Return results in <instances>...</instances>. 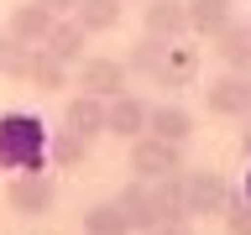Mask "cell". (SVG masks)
Here are the masks:
<instances>
[{"mask_svg": "<svg viewBox=\"0 0 251 235\" xmlns=\"http://www.w3.org/2000/svg\"><path fill=\"white\" fill-rule=\"evenodd\" d=\"M47 167V125L31 110L0 115V172H42Z\"/></svg>", "mask_w": 251, "mask_h": 235, "instance_id": "1", "label": "cell"}, {"mask_svg": "<svg viewBox=\"0 0 251 235\" xmlns=\"http://www.w3.org/2000/svg\"><path fill=\"white\" fill-rule=\"evenodd\" d=\"M5 204H11L16 214H26V219L52 214V204H58V178H52V167H42V172H11Z\"/></svg>", "mask_w": 251, "mask_h": 235, "instance_id": "2", "label": "cell"}, {"mask_svg": "<svg viewBox=\"0 0 251 235\" xmlns=\"http://www.w3.org/2000/svg\"><path fill=\"white\" fill-rule=\"evenodd\" d=\"M131 178H141V183H157V178H168V172H183V146H173V141L162 136H131Z\"/></svg>", "mask_w": 251, "mask_h": 235, "instance_id": "3", "label": "cell"}, {"mask_svg": "<svg viewBox=\"0 0 251 235\" xmlns=\"http://www.w3.org/2000/svg\"><path fill=\"white\" fill-rule=\"evenodd\" d=\"M204 94V110L215 115V120H251V73H225L209 78V89Z\"/></svg>", "mask_w": 251, "mask_h": 235, "instance_id": "4", "label": "cell"}, {"mask_svg": "<svg viewBox=\"0 0 251 235\" xmlns=\"http://www.w3.org/2000/svg\"><path fill=\"white\" fill-rule=\"evenodd\" d=\"M199 68H204V52L178 37V42L162 47V58H157V68L147 78H152L157 89H194V84H199Z\"/></svg>", "mask_w": 251, "mask_h": 235, "instance_id": "5", "label": "cell"}, {"mask_svg": "<svg viewBox=\"0 0 251 235\" xmlns=\"http://www.w3.org/2000/svg\"><path fill=\"white\" fill-rule=\"evenodd\" d=\"M183 193H188V219H209V214H225L230 183L204 167V172H183Z\"/></svg>", "mask_w": 251, "mask_h": 235, "instance_id": "6", "label": "cell"}, {"mask_svg": "<svg viewBox=\"0 0 251 235\" xmlns=\"http://www.w3.org/2000/svg\"><path fill=\"white\" fill-rule=\"evenodd\" d=\"M147 99L141 94H131V89H121V94H110L105 99V136H121V141H131V136H141L147 131Z\"/></svg>", "mask_w": 251, "mask_h": 235, "instance_id": "7", "label": "cell"}, {"mask_svg": "<svg viewBox=\"0 0 251 235\" xmlns=\"http://www.w3.org/2000/svg\"><path fill=\"white\" fill-rule=\"evenodd\" d=\"M141 31L162 42L188 37V0H141Z\"/></svg>", "mask_w": 251, "mask_h": 235, "instance_id": "8", "label": "cell"}, {"mask_svg": "<svg viewBox=\"0 0 251 235\" xmlns=\"http://www.w3.org/2000/svg\"><path fill=\"white\" fill-rule=\"evenodd\" d=\"M126 78H131V73H126V63H121V58H105V52H89V58L78 63V89L100 94V99L121 94Z\"/></svg>", "mask_w": 251, "mask_h": 235, "instance_id": "9", "label": "cell"}, {"mask_svg": "<svg viewBox=\"0 0 251 235\" xmlns=\"http://www.w3.org/2000/svg\"><path fill=\"white\" fill-rule=\"evenodd\" d=\"M115 209H121L126 230L131 235H147L157 225V209H152V183H141V178H131V183H121V193H115Z\"/></svg>", "mask_w": 251, "mask_h": 235, "instance_id": "10", "label": "cell"}, {"mask_svg": "<svg viewBox=\"0 0 251 235\" xmlns=\"http://www.w3.org/2000/svg\"><path fill=\"white\" fill-rule=\"evenodd\" d=\"M147 136H162L173 146H188L194 141V110H183L178 99H162V105L147 110Z\"/></svg>", "mask_w": 251, "mask_h": 235, "instance_id": "11", "label": "cell"}, {"mask_svg": "<svg viewBox=\"0 0 251 235\" xmlns=\"http://www.w3.org/2000/svg\"><path fill=\"white\" fill-rule=\"evenodd\" d=\"M63 131H74V136L94 141V136H105V99L89 89H78L68 105H63Z\"/></svg>", "mask_w": 251, "mask_h": 235, "instance_id": "12", "label": "cell"}, {"mask_svg": "<svg viewBox=\"0 0 251 235\" xmlns=\"http://www.w3.org/2000/svg\"><path fill=\"white\" fill-rule=\"evenodd\" d=\"M84 42H89V31L78 26L74 16H52V26H47V37L37 47H47L58 63H68V68H78L84 63Z\"/></svg>", "mask_w": 251, "mask_h": 235, "instance_id": "13", "label": "cell"}, {"mask_svg": "<svg viewBox=\"0 0 251 235\" xmlns=\"http://www.w3.org/2000/svg\"><path fill=\"white\" fill-rule=\"evenodd\" d=\"M152 209L157 225H188V193H183V172H168L152 183Z\"/></svg>", "mask_w": 251, "mask_h": 235, "instance_id": "14", "label": "cell"}, {"mask_svg": "<svg viewBox=\"0 0 251 235\" xmlns=\"http://www.w3.org/2000/svg\"><path fill=\"white\" fill-rule=\"evenodd\" d=\"M215 42V58L230 68V73H251V21H230V26L209 37Z\"/></svg>", "mask_w": 251, "mask_h": 235, "instance_id": "15", "label": "cell"}, {"mask_svg": "<svg viewBox=\"0 0 251 235\" xmlns=\"http://www.w3.org/2000/svg\"><path fill=\"white\" fill-rule=\"evenodd\" d=\"M47 26H52V11H47V5H37V0L11 5V16H5V37H16V42H26V47L42 42Z\"/></svg>", "mask_w": 251, "mask_h": 235, "instance_id": "16", "label": "cell"}, {"mask_svg": "<svg viewBox=\"0 0 251 235\" xmlns=\"http://www.w3.org/2000/svg\"><path fill=\"white\" fill-rule=\"evenodd\" d=\"M89 162V141L74 131H47V167L52 172H74Z\"/></svg>", "mask_w": 251, "mask_h": 235, "instance_id": "17", "label": "cell"}, {"mask_svg": "<svg viewBox=\"0 0 251 235\" xmlns=\"http://www.w3.org/2000/svg\"><path fill=\"white\" fill-rule=\"evenodd\" d=\"M230 21H235L230 0H188V31L194 37H220Z\"/></svg>", "mask_w": 251, "mask_h": 235, "instance_id": "18", "label": "cell"}, {"mask_svg": "<svg viewBox=\"0 0 251 235\" xmlns=\"http://www.w3.org/2000/svg\"><path fill=\"white\" fill-rule=\"evenodd\" d=\"M68 63H58L47 47H31V68H26V84L31 89H42V94H58V89H68Z\"/></svg>", "mask_w": 251, "mask_h": 235, "instance_id": "19", "label": "cell"}, {"mask_svg": "<svg viewBox=\"0 0 251 235\" xmlns=\"http://www.w3.org/2000/svg\"><path fill=\"white\" fill-rule=\"evenodd\" d=\"M121 16H126V0H78V5H74V21L89 31V37L115 31V26H121Z\"/></svg>", "mask_w": 251, "mask_h": 235, "instance_id": "20", "label": "cell"}, {"mask_svg": "<svg viewBox=\"0 0 251 235\" xmlns=\"http://www.w3.org/2000/svg\"><path fill=\"white\" fill-rule=\"evenodd\" d=\"M162 47H168L162 37H147V31H141L136 42H131V52H126V73H141V78H147L157 68V58H162Z\"/></svg>", "mask_w": 251, "mask_h": 235, "instance_id": "21", "label": "cell"}, {"mask_svg": "<svg viewBox=\"0 0 251 235\" xmlns=\"http://www.w3.org/2000/svg\"><path fill=\"white\" fill-rule=\"evenodd\" d=\"M84 235H131L115 204H89L84 209Z\"/></svg>", "mask_w": 251, "mask_h": 235, "instance_id": "22", "label": "cell"}, {"mask_svg": "<svg viewBox=\"0 0 251 235\" xmlns=\"http://www.w3.org/2000/svg\"><path fill=\"white\" fill-rule=\"evenodd\" d=\"M26 68H31V47L16 42V37H0V73L16 78V84H26Z\"/></svg>", "mask_w": 251, "mask_h": 235, "instance_id": "23", "label": "cell"}, {"mask_svg": "<svg viewBox=\"0 0 251 235\" xmlns=\"http://www.w3.org/2000/svg\"><path fill=\"white\" fill-rule=\"evenodd\" d=\"M225 230H230V235H251V204H246V193H230V199H225Z\"/></svg>", "mask_w": 251, "mask_h": 235, "instance_id": "24", "label": "cell"}, {"mask_svg": "<svg viewBox=\"0 0 251 235\" xmlns=\"http://www.w3.org/2000/svg\"><path fill=\"white\" fill-rule=\"evenodd\" d=\"M37 5H47L52 16H74V5H78V0H37Z\"/></svg>", "mask_w": 251, "mask_h": 235, "instance_id": "25", "label": "cell"}, {"mask_svg": "<svg viewBox=\"0 0 251 235\" xmlns=\"http://www.w3.org/2000/svg\"><path fill=\"white\" fill-rule=\"evenodd\" d=\"M147 235H188V225H152Z\"/></svg>", "mask_w": 251, "mask_h": 235, "instance_id": "26", "label": "cell"}, {"mask_svg": "<svg viewBox=\"0 0 251 235\" xmlns=\"http://www.w3.org/2000/svg\"><path fill=\"white\" fill-rule=\"evenodd\" d=\"M241 125H246V131H241V157L251 162V120H241Z\"/></svg>", "mask_w": 251, "mask_h": 235, "instance_id": "27", "label": "cell"}, {"mask_svg": "<svg viewBox=\"0 0 251 235\" xmlns=\"http://www.w3.org/2000/svg\"><path fill=\"white\" fill-rule=\"evenodd\" d=\"M241 193H246V204H251V162H246V183H241Z\"/></svg>", "mask_w": 251, "mask_h": 235, "instance_id": "28", "label": "cell"}]
</instances>
